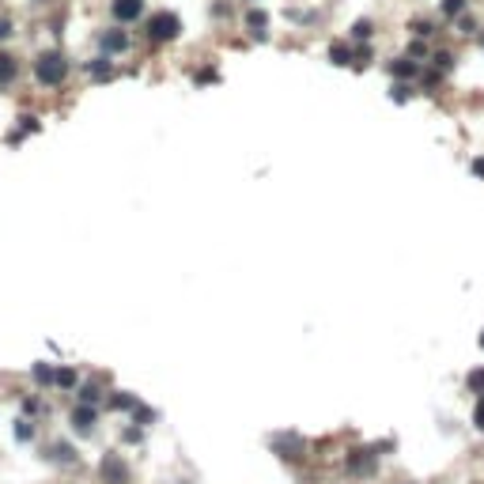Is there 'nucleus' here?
I'll return each instance as SVG.
<instances>
[{
    "label": "nucleus",
    "instance_id": "1",
    "mask_svg": "<svg viewBox=\"0 0 484 484\" xmlns=\"http://www.w3.org/2000/svg\"><path fill=\"white\" fill-rule=\"evenodd\" d=\"M473 420H477V424L484 427V398L477 401V409H473Z\"/></svg>",
    "mask_w": 484,
    "mask_h": 484
},
{
    "label": "nucleus",
    "instance_id": "2",
    "mask_svg": "<svg viewBox=\"0 0 484 484\" xmlns=\"http://www.w3.org/2000/svg\"><path fill=\"white\" fill-rule=\"evenodd\" d=\"M469 382H473V386H484V371H477V375H469Z\"/></svg>",
    "mask_w": 484,
    "mask_h": 484
},
{
    "label": "nucleus",
    "instance_id": "3",
    "mask_svg": "<svg viewBox=\"0 0 484 484\" xmlns=\"http://www.w3.org/2000/svg\"><path fill=\"white\" fill-rule=\"evenodd\" d=\"M481 344H484V337H481Z\"/></svg>",
    "mask_w": 484,
    "mask_h": 484
}]
</instances>
